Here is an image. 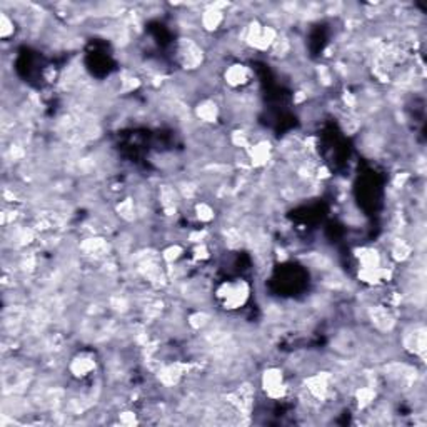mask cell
Listing matches in <instances>:
<instances>
[{"label":"cell","instance_id":"52a82bcc","mask_svg":"<svg viewBox=\"0 0 427 427\" xmlns=\"http://www.w3.org/2000/svg\"><path fill=\"white\" fill-rule=\"evenodd\" d=\"M375 397V392L370 387H362L357 390V400L361 407H367V405L372 402Z\"/></svg>","mask_w":427,"mask_h":427},{"label":"cell","instance_id":"8fae6325","mask_svg":"<svg viewBox=\"0 0 427 427\" xmlns=\"http://www.w3.org/2000/svg\"><path fill=\"white\" fill-rule=\"evenodd\" d=\"M0 34H2V37H7V35H10L14 32V24L10 22V19L7 17V15H2V19H0Z\"/></svg>","mask_w":427,"mask_h":427},{"label":"cell","instance_id":"30bf717a","mask_svg":"<svg viewBox=\"0 0 427 427\" xmlns=\"http://www.w3.org/2000/svg\"><path fill=\"white\" fill-rule=\"evenodd\" d=\"M181 252H182L181 247H179V245H172V247H169V249L164 250L162 257H164V259H166L167 262H176L179 257H181Z\"/></svg>","mask_w":427,"mask_h":427},{"label":"cell","instance_id":"ba28073f","mask_svg":"<svg viewBox=\"0 0 427 427\" xmlns=\"http://www.w3.org/2000/svg\"><path fill=\"white\" fill-rule=\"evenodd\" d=\"M117 212H119L123 219L130 220L133 219V214H135V209H133V202L130 199L123 200V202H120L119 205H117Z\"/></svg>","mask_w":427,"mask_h":427},{"label":"cell","instance_id":"277c9868","mask_svg":"<svg viewBox=\"0 0 427 427\" xmlns=\"http://www.w3.org/2000/svg\"><path fill=\"white\" fill-rule=\"evenodd\" d=\"M224 15L217 7H210L209 10H205L202 14V25L205 30H215L222 22Z\"/></svg>","mask_w":427,"mask_h":427},{"label":"cell","instance_id":"7c38bea8","mask_svg":"<svg viewBox=\"0 0 427 427\" xmlns=\"http://www.w3.org/2000/svg\"><path fill=\"white\" fill-rule=\"evenodd\" d=\"M120 420H122L123 424H133V422H135V415H133L132 412H125V414L122 415Z\"/></svg>","mask_w":427,"mask_h":427},{"label":"cell","instance_id":"5b68a950","mask_svg":"<svg viewBox=\"0 0 427 427\" xmlns=\"http://www.w3.org/2000/svg\"><path fill=\"white\" fill-rule=\"evenodd\" d=\"M95 367V362L92 359H87V357H79V359H74L70 364V370L72 374L77 375V377H84V375L90 374L92 370Z\"/></svg>","mask_w":427,"mask_h":427},{"label":"cell","instance_id":"3957f363","mask_svg":"<svg viewBox=\"0 0 427 427\" xmlns=\"http://www.w3.org/2000/svg\"><path fill=\"white\" fill-rule=\"evenodd\" d=\"M225 80H227V84H230L232 87H239L249 80V70H247V67L244 65H239V64L232 65V67H229L227 72H225Z\"/></svg>","mask_w":427,"mask_h":427},{"label":"cell","instance_id":"6da1fadb","mask_svg":"<svg viewBox=\"0 0 427 427\" xmlns=\"http://www.w3.org/2000/svg\"><path fill=\"white\" fill-rule=\"evenodd\" d=\"M262 385L267 395L272 399H279L286 392V385L282 380V372L279 369H267L262 375Z\"/></svg>","mask_w":427,"mask_h":427},{"label":"cell","instance_id":"9c48e42d","mask_svg":"<svg viewBox=\"0 0 427 427\" xmlns=\"http://www.w3.org/2000/svg\"><path fill=\"white\" fill-rule=\"evenodd\" d=\"M197 217L202 220V222H209V220L214 219V210L210 209L207 204H199L197 205Z\"/></svg>","mask_w":427,"mask_h":427},{"label":"cell","instance_id":"7a4b0ae2","mask_svg":"<svg viewBox=\"0 0 427 427\" xmlns=\"http://www.w3.org/2000/svg\"><path fill=\"white\" fill-rule=\"evenodd\" d=\"M181 60H182L185 69H195V67L202 62V50H200L194 42L187 40V42L182 44Z\"/></svg>","mask_w":427,"mask_h":427},{"label":"cell","instance_id":"8992f818","mask_svg":"<svg viewBox=\"0 0 427 427\" xmlns=\"http://www.w3.org/2000/svg\"><path fill=\"white\" fill-rule=\"evenodd\" d=\"M197 115L204 122H214L217 119V105L210 100H205L197 107Z\"/></svg>","mask_w":427,"mask_h":427}]
</instances>
